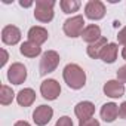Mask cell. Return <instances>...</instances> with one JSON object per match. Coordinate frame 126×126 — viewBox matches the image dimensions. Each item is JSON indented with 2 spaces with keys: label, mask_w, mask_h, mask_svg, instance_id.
Instances as JSON below:
<instances>
[{
  "label": "cell",
  "mask_w": 126,
  "mask_h": 126,
  "mask_svg": "<svg viewBox=\"0 0 126 126\" xmlns=\"http://www.w3.org/2000/svg\"><path fill=\"white\" fill-rule=\"evenodd\" d=\"M62 77H64V82L67 83L68 88L76 91L82 89L86 83V73L77 64H67L62 70Z\"/></svg>",
  "instance_id": "obj_1"
},
{
  "label": "cell",
  "mask_w": 126,
  "mask_h": 126,
  "mask_svg": "<svg viewBox=\"0 0 126 126\" xmlns=\"http://www.w3.org/2000/svg\"><path fill=\"white\" fill-rule=\"evenodd\" d=\"M53 0H36L34 18L39 22H50L53 19Z\"/></svg>",
  "instance_id": "obj_2"
},
{
  "label": "cell",
  "mask_w": 126,
  "mask_h": 126,
  "mask_svg": "<svg viewBox=\"0 0 126 126\" xmlns=\"http://www.w3.org/2000/svg\"><path fill=\"white\" fill-rule=\"evenodd\" d=\"M59 53L55 52V50H46L43 55H42V59H40V67H39V71L42 76H46L49 73H53L56 70V67L59 65Z\"/></svg>",
  "instance_id": "obj_3"
},
{
  "label": "cell",
  "mask_w": 126,
  "mask_h": 126,
  "mask_svg": "<svg viewBox=\"0 0 126 126\" xmlns=\"http://www.w3.org/2000/svg\"><path fill=\"white\" fill-rule=\"evenodd\" d=\"M62 30H64L65 36L74 39L82 36L83 30H85V18L82 15H74L68 19L64 21V25H62Z\"/></svg>",
  "instance_id": "obj_4"
},
{
  "label": "cell",
  "mask_w": 126,
  "mask_h": 126,
  "mask_svg": "<svg viewBox=\"0 0 126 126\" xmlns=\"http://www.w3.org/2000/svg\"><path fill=\"white\" fill-rule=\"evenodd\" d=\"M85 16L92 21H99L105 16V5L101 0H89L85 6Z\"/></svg>",
  "instance_id": "obj_5"
},
{
  "label": "cell",
  "mask_w": 126,
  "mask_h": 126,
  "mask_svg": "<svg viewBox=\"0 0 126 126\" xmlns=\"http://www.w3.org/2000/svg\"><path fill=\"white\" fill-rule=\"evenodd\" d=\"M40 94L47 101H55L61 94V86L55 79H46L40 85Z\"/></svg>",
  "instance_id": "obj_6"
},
{
  "label": "cell",
  "mask_w": 126,
  "mask_h": 126,
  "mask_svg": "<svg viewBox=\"0 0 126 126\" xmlns=\"http://www.w3.org/2000/svg\"><path fill=\"white\" fill-rule=\"evenodd\" d=\"M27 79V68L21 62H14L8 68V80L12 85H22Z\"/></svg>",
  "instance_id": "obj_7"
},
{
  "label": "cell",
  "mask_w": 126,
  "mask_h": 126,
  "mask_svg": "<svg viewBox=\"0 0 126 126\" xmlns=\"http://www.w3.org/2000/svg\"><path fill=\"white\" fill-rule=\"evenodd\" d=\"M53 116V110L49 105H39L33 113V120L37 126H46Z\"/></svg>",
  "instance_id": "obj_8"
},
{
  "label": "cell",
  "mask_w": 126,
  "mask_h": 126,
  "mask_svg": "<svg viewBox=\"0 0 126 126\" xmlns=\"http://www.w3.org/2000/svg\"><path fill=\"white\" fill-rule=\"evenodd\" d=\"M2 42L5 45L14 46L21 42V30L15 25H6L2 30Z\"/></svg>",
  "instance_id": "obj_9"
},
{
  "label": "cell",
  "mask_w": 126,
  "mask_h": 126,
  "mask_svg": "<svg viewBox=\"0 0 126 126\" xmlns=\"http://www.w3.org/2000/svg\"><path fill=\"white\" fill-rule=\"evenodd\" d=\"M102 91L108 98H113V99L122 98L125 95V85L122 82H119V80H108L104 85Z\"/></svg>",
  "instance_id": "obj_10"
},
{
  "label": "cell",
  "mask_w": 126,
  "mask_h": 126,
  "mask_svg": "<svg viewBox=\"0 0 126 126\" xmlns=\"http://www.w3.org/2000/svg\"><path fill=\"white\" fill-rule=\"evenodd\" d=\"M94 113H95V105L91 101H82V102L76 104V107H74V114L77 116V119L80 122L92 119Z\"/></svg>",
  "instance_id": "obj_11"
},
{
  "label": "cell",
  "mask_w": 126,
  "mask_h": 126,
  "mask_svg": "<svg viewBox=\"0 0 126 126\" xmlns=\"http://www.w3.org/2000/svg\"><path fill=\"white\" fill-rule=\"evenodd\" d=\"M27 36H28V40H30V42H33V43L42 46V45L47 40L49 33H47V30H46L45 27L34 25V27H31V28L28 30V34H27Z\"/></svg>",
  "instance_id": "obj_12"
},
{
  "label": "cell",
  "mask_w": 126,
  "mask_h": 126,
  "mask_svg": "<svg viewBox=\"0 0 126 126\" xmlns=\"http://www.w3.org/2000/svg\"><path fill=\"white\" fill-rule=\"evenodd\" d=\"M80 37H82L83 42H86L88 45H92V43L98 42V40L102 37V36H101V28H99L96 24H89V25L85 27V30H83V33H82Z\"/></svg>",
  "instance_id": "obj_13"
},
{
  "label": "cell",
  "mask_w": 126,
  "mask_h": 126,
  "mask_svg": "<svg viewBox=\"0 0 126 126\" xmlns=\"http://www.w3.org/2000/svg\"><path fill=\"white\" fill-rule=\"evenodd\" d=\"M99 116L104 122L107 123H111L117 119L119 116V105L114 104V102H107L101 107V111H99Z\"/></svg>",
  "instance_id": "obj_14"
},
{
  "label": "cell",
  "mask_w": 126,
  "mask_h": 126,
  "mask_svg": "<svg viewBox=\"0 0 126 126\" xmlns=\"http://www.w3.org/2000/svg\"><path fill=\"white\" fill-rule=\"evenodd\" d=\"M34 101H36V92L31 88H24L16 95V102L21 107H30V105H33Z\"/></svg>",
  "instance_id": "obj_15"
},
{
  "label": "cell",
  "mask_w": 126,
  "mask_h": 126,
  "mask_svg": "<svg viewBox=\"0 0 126 126\" xmlns=\"http://www.w3.org/2000/svg\"><path fill=\"white\" fill-rule=\"evenodd\" d=\"M117 52H119V46H117L116 43H108V45L102 49L99 58H101L104 62H107V64H113V62L117 59Z\"/></svg>",
  "instance_id": "obj_16"
},
{
  "label": "cell",
  "mask_w": 126,
  "mask_h": 126,
  "mask_svg": "<svg viewBox=\"0 0 126 126\" xmlns=\"http://www.w3.org/2000/svg\"><path fill=\"white\" fill-rule=\"evenodd\" d=\"M19 52H21L24 56H27V58H36V56H39V55L42 53V47H40L39 45H36V43L27 40V42H24V43L21 45Z\"/></svg>",
  "instance_id": "obj_17"
},
{
  "label": "cell",
  "mask_w": 126,
  "mask_h": 126,
  "mask_svg": "<svg viewBox=\"0 0 126 126\" xmlns=\"http://www.w3.org/2000/svg\"><path fill=\"white\" fill-rule=\"evenodd\" d=\"M107 45H108L107 39H105V37H101L98 42H95V43H92V45H88L86 52H88V55H89L92 59H96V58L101 56V52H102V49H104Z\"/></svg>",
  "instance_id": "obj_18"
},
{
  "label": "cell",
  "mask_w": 126,
  "mask_h": 126,
  "mask_svg": "<svg viewBox=\"0 0 126 126\" xmlns=\"http://www.w3.org/2000/svg\"><path fill=\"white\" fill-rule=\"evenodd\" d=\"M14 98H15V92L12 91V88L8 85H2V88H0V104L9 105L12 104Z\"/></svg>",
  "instance_id": "obj_19"
},
{
  "label": "cell",
  "mask_w": 126,
  "mask_h": 126,
  "mask_svg": "<svg viewBox=\"0 0 126 126\" xmlns=\"http://www.w3.org/2000/svg\"><path fill=\"white\" fill-rule=\"evenodd\" d=\"M59 6L64 14H74L80 9V2L79 0H61Z\"/></svg>",
  "instance_id": "obj_20"
},
{
  "label": "cell",
  "mask_w": 126,
  "mask_h": 126,
  "mask_svg": "<svg viewBox=\"0 0 126 126\" xmlns=\"http://www.w3.org/2000/svg\"><path fill=\"white\" fill-rule=\"evenodd\" d=\"M55 126H73V120L68 117V116H62L56 120Z\"/></svg>",
  "instance_id": "obj_21"
},
{
  "label": "cell",
  "mask_w": 126,
  "mask_h": 126,
  "mask_svg": "<svg viewBox=\"0 0 126 126\" xmlns=\"http://www.w3.org/2000/svg\"><path fill=\"white\" fill-rule=\"evenodd\" d=\"M117 80H119V82H122L123 85L126 83V64L117 70Z\"/></svg>",
  "instance_id": "obj_22"
},
{
  "label": "cell",
  "mask_w": 126,
  "mask_h": 126,
  "mask_svg": "<svg viewBox=\"0 0 126 126\" xmlns=\"http://www.w3.org/2000/svg\"><path fill=\"white\" fill-rule=\"evenodd\" d=\"M79 126H101L99 125V122L96 120V119H88V120H82V122H79Z\"/></svg>",
  "instance_id": "obj_23"
},
{
  "label": "cell",
  "mask_w": 126,
  "mask_h": 126,
  "mask_svg": "<svg viewBox=\"0 0 126 126\" xmlns=\"http://www.w3.org/2000/svg\"><path fill=\"white\" fill-rule=\"evenodd\" d=\"M117 40H119L120 45L126 46V27H123V28L119 31V34H117Z\"/></svg>",
  "instance_id": "obj_24"
},
{
  "label": "cell",
  "mask_w": 126,
  "mask_h": 126,
  "mask_svg": "<svg viewBox=\"0 0 126 126\" xmlns=\"http://www.w3.org/2000/svg\"><path fill=\"white\" fill-rule=\"evenodd\" d=\"M119 117L126 120V101L119 105Z\"/></svg>",
  "instance_id": "obj_25"
},
{
  "label": "cell",
  "mask_w": 126,
  "mask_h": 126,
  "mask_svg": "<svg viewBox=\"0 0 126 126\" xmlns=\"http://www.w3.org/2000/svg\"><path fill=\"white\" fill-rule=\"evenodd\" d=\"M2 55H3V58H2V62H0V67H5L6 62H8V59H9V55L6 52V49H2Z\"/></svg>",
  "instance_id": "obj_26"
},
{
  "label": "cell",
  "mask_w": 126,
  "mask_h": 126,
  "mask_svg": "<svg viewBox=\"0 0 126 126\" xmlns=\"http://www.w3.org/2000/svg\"><path fill=\"white\" fill-rule=\"evenodd\" d=\"M14 126H31V125H30L28 122H25V120H18Z\"/></svg>",
  "instance_id": "obj_27"
},
{
  "label": "cell",
  "mask_w": 126,
  "mask_h": 126,
  "mask_svg": "<svg viewBox=\"0 0 126 126\" xmlns=\"http://www.w3.org/2000/svg\"><path fill=\"white\" fill-rule=\"evenodd\" d=\"M19 5H21L22 8H30V6H33L34 3H33V2H24V0H21V2H19Z\"/></svg>",
  "instance_id": "obj_28"
},
{
  "label": "cell",
  "mask_w": 126,
  "mask_h": 126,
  "mask_svg": "<svg viewBox=\"0 0 126 126\" xmlns=\"http://www.w3.org/2000/svg\"><path fill=\"white\" fill-rule=\"evenodd\" d=\"M122 58H123V59L126 61V46H125V47L122 49Z\"/></svg>",
  "instance_id": "obj_29"
}]
</instances>
